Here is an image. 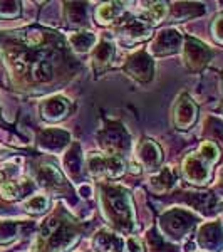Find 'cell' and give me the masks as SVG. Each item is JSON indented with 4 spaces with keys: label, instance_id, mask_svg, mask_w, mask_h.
<instances>
[{
    "label": "cell",
    "instance_id": "cell-2",
    "mask_svg": "<svg viewBox=\"0 0 223 252\" xmlns=\"http://www.w3.org/2000/svg\"><path fill=\"white\" fill-rule=\"evenodd\" d=\"M81 234H83L81 222L76 220L59 204L54 212L40 223L32 252H66L76 246Z\"/></svg>",
    "mask_w": 223,
    "mask_h": 252
},
{
    "label": "cell",
    "instance_id": "cell-20",
    "mask_svg": "<svg viewBox=\"0 0 223 252\" xmlns=\"http://www.w3.org/2000/svg\"><path fill=\"white\" fill-rule=\"evenodd\" d=\"M181 198L203 215H210L217 210V197L212 192H183Z\"/></svg>",
    "mask_w": 223,
    "mask_h": 252
},
{
    "label": "cell",
    "instance_id": "cell-37",
    "mask_svg": "<svg viewBox=\"0 0 223 252\" xmlns=\"http://www.w3.org/2000/svg\"><path fill=\"white\" fill-rule=\"evenodd\" d=\"M79 192H81L83 197H89V193H91V189H89L87 185H81L79 187Z\"/></svg>",
    "mask_w": 223,
    "mask_h": 252
},
{
    "label": "cell",
    "instance_id": "cell-11",
    "mask_svg": "<svg viewBox=\"0 0 223 252\" xmlns=\"http://www.w3.org/2000/svg\"><path fill=\"white\" fill-rule=\"evenodd\" d=\"M35 182H37L39 187L46 189L51 193H66V195L72 193L66 178L62 177V173L54 165H49V163L40 165L37 172H35Z\"/></svg>",
    "mask_w": 223,
    "mask_h": 252
},
{
    "label": "cell",
    "instance_id": "cell-17",
    "mask_svg": "<svg viewBox=\"0 0 223 252\" xmlns=\"http://www.w3.org/2000/svg\"><path fill=\"white\" fill-rule=\"evenodd\" d=\"M71 109H72V104L67 97L60 96V94L49 96L47 99H44L42 103H40V116L46 121L57 123V121L69 116Z\"/></svg>",
    "mask_w": 223,
    "mask_h": 252
},
{
    "label": "cell",
    "instance_id": "cell-25",
    "mask_svg": "<svg viewBox=\"0 0 223 252\" xmlns=\"http://www.w3.org/2000/svg\"><path fill=\"white\" fill-rule=\"evenodd\" d=\"M92 247L96 252H121L123 241L111 230H99L92 239Z\"/></svg>",
    "mask_w": 223,
    "mask_h": 252
},
{
    "label": "cell",
    "instance_id": "cell-7",
    "mask_svg": "<svg viewBox=\"0 0 223 252\" xmlns=\"http://www.w3.org/2000/svg\"><path fill=\"white\" fill-rule=\"evenodd\" d=\"M181 56H183L185 66L192 72H200L210 64L213 58V51L201 40L186 35L181 47Z\"/></svg>",
    "mask_w": 223,
    "mask_h": 252
},
{
    "label": "cell",
    "instance_id": "cell-31",
    "mask_svg": "<svg viewBox=\"0 0 223 252\" xmlns=\"http://www.w3.org/2000/svg\"><path fill=\"white\" fill-rule=\"evenodd\" d=\"M49 205H51V200H49V197L44 193L32 195V197L24 200V210L32 215H40V214L47 212Z\"/></svg>",
    "mask_w": 223,
    "mask_h": 252
},
{
    "label": "cell",
    "instance_id": "cell-12",
    "mask_svg": "<svg viewBox=\"0 0 223 252\" xmlns=\"http://www.w3.org/2000/svg\"><path fill=\"white\" fill-rule=\"evenodd\" d=\"M196 244L205 252H222L223 251V223L220 220L206 222L198 227Z\"/></svg>",
    "mask_w": 223,
    "mask_h": 252
},
{
    "label": "cell",
    "instance_id": "cell-9",
    "mask_svg": "<svg viewBox=\"0 0 223 252\" xmlns=\"http://www.w3.org/2000/svg\"><path fill=\"white\" fill-rule=\"evenodd\" d=\"M124 72L141 84H146L155 76V61L146 51H136L124 63Z\"/></svg>",
    "mask_w": 223,
    "mask_h": 252
},
{
    "label": "cell",
    "instance_id": "cell-16",
    "mask_svg": "<svg viewBox=\"0 0 223 252\" xmlns=\"http://www.w3.org/2000/svg\"><path fill=\"white\" fill-rule=\"evenodd\" d=\"M71 143V135L66 129L60 128H46L40 129L37 135V146L42 152L59 153Z\"/></svg>",
    "mask_w": 223,
    "mask_h": 252
},
{
    "label": "cell",
    "instance_id": "cell-32",
    "mask_svg": "<svg viewBox=\"0 0 223 252\" xmlns=\"http://www.w3.org/2000/svg\"><path fill=\"white\" fill-rule=\"evenodd\" d=\"M203 136L206 141H223V120L208 116L203 125Z\"/></svg>",
    "mask_w": 223,
    "mask_h": 252
},
{
    "label": "cell",
    "instance_id": "cell-24",
    "mask_svg": "<svg viewBox=\"0 0 223 252\" xmlns=\"http://www.w3.org/2000/svg\"><path fill=\"white\" fill-rule=\"evenodd\" d=\"M67 44L76 54H87L89 51H92V49L96 47L97 37L94 32H91V31H79L69 35Z\"/></svg>",
    "mask_w": 223,
    "mask_h": 252
},
{
    "label": "cell",
    "instance_id": "cell-4",
    "mask_svg": "<svg viewBox=\"0 0 223 252\" xmlns=\"http://www.w3.org/2000/svg\"><path fill=\"white\" fill-rule=\"evenodd\" d=\"M158 225H160V234L163 235L166 242H180L196 229L198 215L188 209L175 207L161 214Z\"/></svg>",
    "mask_w": 223,
    "mask_h": 252
},
{
    "label": "cell",
    "instance_id": "cell-38",
    "mask_svg": "<svg viewBox=\"0 0 223 252\" xmlns=\"http://www.w3.org/2000/svg\"><path fill=\"white\" fill-rule=\"evenodd\" d=\"M218 189H222L223 190V168L220 170V173H218Z\"/></svg>",
    "mask_w": 223,
    "mask_h": 252
},
{
    "label": "cell",
    "instance_id": "cell-1",
    "mask_svg": "<svg viewBox=\"0 0 223 252\" xmlns=\"http://www.w3.org/2000/svg\"><path fill=\"white\" fill-rule=\"evenodd\" d=\"M2 52L12 78L26 89H42L66 81L78 69L64 37L40 27H30L10 37Z\"/></svg>",
    "mask_w": 223,
    "mask_h": 252
},
{
    "label": "cell",
    "instance_id": "cell-14",
    "mask_svg": "<svg viewBox=\"0 0 223 252\" xmlns=\"http://www.w3.org/2000/svg\"><path fill=\"white\" fill-rule=\"evenodd\" d=\"M136 158L146 172H158L163 163V150L156 141L144 138L136 146Z\"/></svg>",
    "mask_w": 223,
    "mask_h": 252
},
{
    "label": "cell",
    "instance_id": "cell-28",
    "mask_svg": "<svg viewBox=\"0 0 223 252\" xmlns=\"http://www.w3.org/2000/svg\"><path fill=\"white\" fill-rule=\"evenodd\" d=\"M66 17L74 26H84L87 20V3L84 2H64Z\"/></svg>",
    "mask_w": 223,
    "mask_h": 252
},
{
    "label": "cell",
    "instance_id": "cell-23",
    "mask_svg": "<svg viewBox=\"0 0 223 252\" xmlns=\"http://www.w3.org/2000/svg\"><path fill=\"white\" fill-rule=\"evenodd\" d=\"M124 14V7L121 2H106L96 7L94 17L101 26H111L112 22H117Z\"/></svg>",
    "mask_w": 223,
    "mask_h": 252
},
{
    "label": "cell",
    "instance_id": "cell-21",
    "mask_svg": "<svg viewBox=\"0 0 223 252\" xmlns=\"http://www.w3.org/2000/svg\"><path fill=\"white\" fill-rule=\"evenodd\" d=\"M175 184H176V175L171 166H163V168H160L149 178V187L158 195H163L168 190H171Z\"/></svg>",
    "mask_w": 223,
    "mask_h": 252
},
{
    "label": "cell",
    "instance_id": "cell-34",
    "mask_svg": "<svg viewBox=\"0 0 223 252\" xmlns=\"http://www.w3.org/2000/svg\"><path fill=\"white\" fill-rule=\"evenodd\" d=\"M20 15V2H0V19H15Z\"/></svg>",
    "mask_w": 223,
    "mask_h": 252
},
{
    "label": "cell",
    "instance_id": "cell-22",
    "mask_svg": "<svg viewBox=\"0 0 223 252\" xmlns=\"http://www.w3.org/2000/svg\"><path fill=\"white\" fill-rule=\"evenodd\" d=\"M205 12L203 3L196 2H176L168 10V15L173 22H183V20L193 19L196 15H201Z\"/></svg>",
    "mask_w": 223,
    "mask_h": 252
},
{
    "label": "cell",
    "instance_id": "cell-15",
    "mask_svg": "<svg viewBox=\"0 0 223 252\" xmlns=\"http://www.w3.org/2000/svg\"><path fill=\"white\" fill-rule=\"evenodd\" d=\"M116 24V32L128 42H141L151 37V26L146 24L143 19L121 17Z\"/></svg>",
    "mask_w": 223,
    "mask_h": 252
},
{
    "label": "cell",
    "instance_id": "cell-36",
    "mask_svg": "<svg viewBox=\"0 0 223 252\" xmlns=\"http://www.w3.org/2000/svg\"><path fill=\"white\" fill-rule=\"evenodd\" d=\"M126 252H144V244L141 239L129 235L126 239Z\"/></svg>",
    "mask_w": 223,
    "mask_h": 252
},
{
    "label": "cell",
    "instance_id": "cell-26",
    "mask_svg": "<svg viewBox=\"0 0 223 252\" xmlns=\"http://www.w3.org/2000/svg\"><path fill=\"white\" fill-rule=\"evenodd\" d=\"M114 54V46L109 40H101L94 47V52H92V66H94L96 71H104L112 63Z\"/></svg>",
    "mask_w": 223,
    "mask_h": 252
},
{
    "label": "cell",
    "instance_id": "cell-39",
    "mask_svg": "<svg viewBox=\"0 0 223 252\" xmlns=\"http://www.w3.org/2000/svg\"><path fill=\"white\" fill-rule=\"evenodd\" d=\"M220 111H222V115H223V101H222V104H220Z\"/></svg>",
    "mask_w": 223,
    "mask_h": 252
},
{
    "label": "cell",
    "instance_id": "cell-18",
    "mask_svg": "<svg viewBox=\"0 0 223 252\" xmlns=\"http://www.w3.org/2000/svg\"><path fill=\"white\" fill-rule=\"evenodd\" d=\"M84 158L81 153V146L72 143L64 155V172L72 182H83L84 177Z\"/></svg>",
    "mask_w": 223,
    "mask_h": 252
},
{
    "label": "cell",
    "instance_id": "cell-13",
    "mask_svg": "<svg viewBox=\"0 0 223 252\" xmlns=\"http://www.w3.org/2000/svg\"><path fill=\"white\" fill-rule=\"evenodd\" d=\"M198 104L188 94H181L173 108V125L180 131H186L196 123Z\"/></svg>",
    "mask_w": 223,
    "mask_h": 252
},
{
    "label": "cell",
    "instance_id": "cell-10",
    "mask_svg": "<svg viewBox=\"0 0 223 252\" xmlns=\"http://www.w3.org/2000/svg\"><path fill=\"white\" fill-rule=\"evenodd\" d=\"M183 40H185V35L181 34L180 31L175 29V27H168V29L158 32L156 37L153 39L149 51H151V54L156 56V58L173 56L181 51Z\"/></svg>",
    "mask_w": 223,
    "mask_h": 252
},
{
    "label": "cell",
    "instance_id": "cell-8",
    "mask_svg": "<svg viewBox=\"0 0 223 252\" xmlns=\"http://www.w3.org/2000/svg\"><path fill=\"white\" fill-rule=\"evenodd\" d=\"M181 173H183V178L188 184L205 187L210 182V177H212V166L195 152L188 153L183 158V161H181Z\"/></svg>",
    "mask_w": 223,
    "mask_h": 252
},
{
    "label": "cell",
    "instance_id": "cell-6",
    "mask_svg": "<svg viewBox=\"0 0 223 252\" xmlns=\"http://www.w3.org/2000/svg\"><path fill=\"white\" fill-rule=\"evenodd\" d=\"M86 172L91 177L103 178V180H116L121 178L126 172V165H124L123 158L111 157V155H99V153H92L84 160Z\"/></svg>",
    "mask_w": 223,
    "mask_h": 252
},
{
    "label": "cell",
    "instance_id": "cell-35",
    "mask_svg": "<svg viewBox=\"0 0 223 252\" xmlns=\"http://www.w3.org/2000/svg\"><path fill=\"white\" fill-rule=\"evenodd\" d=\"M212 37L217 44L223 46V12L218 14L212 22Z\"/></svg>",
    "mask_w": 223,
    "mask_h": 252
},
{
    "label": "cell",
    "instance_id": "cell-29",
    "mask_svg": "<svg viewBox=\"0 0 223 252\" xmlns=\"http://www.w3.org/2000/svg\"><path fill=\"white\" fill-rule=\"evenodd\" d=\"M146 246L149 252H178L176 247H173L169 242H166L160 230L151 229L146 234Z\"/></svg>",
    "mask_w": 223,
    "mask_h": 252
},
{
    "label": "cell",
    "instance_id": "cell-33",
    "mask_svg": "<svg viewBox=\"0 0 223 252\" xmlns=\"http://www.w3.org/2000/svg\"><path fill=\"white\" fill-rule=\"evenodd\" d=\"M196 153L203 158L210 166H212L215 161L220 158V148H218V145L213 143V141H203V143L200 145V148H198Z\"/></svg>",
    "mask_w": 223,
    "mask_h": 252
},
{
    "label": "cell",
    "instance_id": "cell-27",
    "mask_svg": "<svg viewBox=\"0 0 223 252\" xmlns=\"http://www.w3.org/2000/svg\"><path fill=\"white\" fill-rule=\"evenodd\" d=\"M26 227H30V223L22 220H0V244H10L19 237Z\"/></svg>",
    "mask_w": 223,
    "mask_h": 252
},
{
    "label": "cell",
    "instance_id": "cell-30",
    "mask_svg": "<svg viewBox=\"0 0 223 252\" xmlns=\"http://www.w3.org/2000/svg\"><path fill=\"white\" fill-rule=\"evenodd\" d=\"M166 15H168V7L165 2H149L143 14V20L149 26H155V24L163 22Z\"/></svg>",
    "mask_w": 223,
    "mask_h": 252
},
{
    "label": "cell",
    "instance_id": "cell-3",
    "mask_svg": "<svg viewBox=\"0 0 223 252\" xmlns=\"http://www.w3.org/2000/svg\"><path fill=\"white\" fill-rule=\"evenodd\" d=\"M99 205L101 214L106 222L116 230L124 234H131L136 227L135 205H133L131 192L123 185L99 184Z\"/></svg>",
    "mask_w": 223,
    "mask_h": 252
},
{
    "label": "cell",
    "instance_id": "cell-5",
    "mask_svg": "<svg viewBox=\"0 0 223 252\" xmlns=\"http://www.w3.org/2000/svg\"><path fill=\"white\" fill-rule=\"evenodd\" d=\"M97 145L104 155L123 158L131 152V135L119 121L106 120L103 128L97 131Z\"/></svg>",
    "mask_w": 223,
    "mask_h": 252
},
{
    "label": "cell",
    "instance_id": "cell-19",
    "mask_svg": "<svg viewBox=\"0 0 223 252\" xmlns=\"http://www.w3.org/2000/svg\"><path fill=\"white\" fill-rule=\"evenodd\" d=\"M35 189V184L29 178H12V180H7L3 184H0V195H2L3 200H19V198L27 197L32 190Z\"/></svg>",
    "mask_w": 223,
    "mask_h": 252
}]
</instances>
